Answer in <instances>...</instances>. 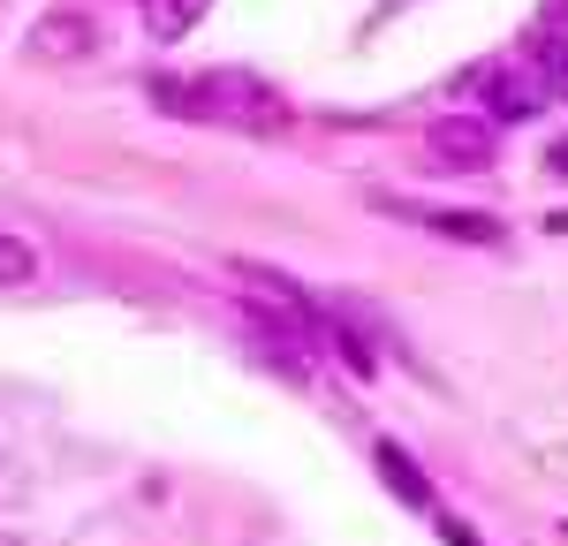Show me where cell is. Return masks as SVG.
Listing matches in <instances>:
<instances>
[{"label": "cell", "instance_id": "1", "mask_svg": "<svg viewBox=\"0 0 568 546\" xmlns=\"http://www.w3.org/2000/svg\"><path fill=\"white\" fill-rule=\"evenodd\" d=\"M144 99L175 122L197 130H235V136H288L296 130V107L288 91H273L251 69H190V77H152Z\"/></svg>", "mask_w": 568, "mask_h": 546}, {"label": "cell", "instance_id": "2", "mask_svg": "<svg viewBox=\"0 0 568 546\" xmlns=\"http://www.w3.org/2000/svg\"><path fill=\"white\" fill-rule=\"evenodd\" d=\"M425 160L439 175H485L500 160V136H493V114H439L425 130Z\"/></svg>", "mask_w": 568, "mask_h": 546}, {"label": "cell", "instance_id": "3", "mask_svg": "<svg viewBox=\"0 0 568 546\" xmlns=\"http://www.w3.org/2000/svg\"><path fill=\"white\" fill-rule=\"evenodd\" d=\"M478 84H485V114H493V122H530V114L546 107L538 61H493V69H478Z\"/></svg>", "mask_w": 568, "mask_h": 546}, {"label": "cell", "instance_id": "4", "mask_svg": "<svg viewBox=\"0 0 568 546\" xmlns=\"http://www.w3.org/2000/svg\"><path fill=\"white\" fill-rule=\"evenodd\" d=\"M23 53H31V61H45V69L84 61V53H99V23H91L84 8H53V16H39V23H31Z\"/></svg>", "mask_w": 568, "mask_h": 546}, {"label": "cell", "instance_id": "5", "mask_svg": "<svg viewBox=\"0 0 568 546\" xmlns=\"http://www.w3.org/2000/svg\"><path fill=\"white\" fill-rule=\"evenodd\" d=\"M394 221H417V228H433V235H447V243H500L508 228L493 221V213H455V205H387Z\"/></svg>", "mask_w": 568, "mask_h": 546}, {"label": "cell", "instance_id": "6", "mask_svg": "<svg viewBox=\"0 0 568 546\" xmlns=\"http://www.w3.org/2000/svg\"><path fill=\"white\" fill-rule=\"evenodd\" d=\"M372 463H379V478H387V494H394V501H409L417 516H439L433 478L409 463V448H402V441H379V448H372Z\"/></svg>", "mask_w": 568, "mask_h": 546}, {"label": "cell", "instance_id": "7", "mask_svg": "<svg viewBox=\"0 0 568 546\" xmlns=\"http://www.w3.org/2000/svg\"><path fill=\"white\" fill-rule=\"evenodd\" d=\"M205 8H213V0H136V16H144V31H152L160 46L190 39V31L205 23Z\"/></svg>", "mask_w": 568, "mask_h": 546}, {"label": "cell", "instance_id": "8", "mask_svg": "<svg viewBox=\"0 0 568 546\" xmlns=\"http://www.w3.org/2000/svg\"><path fill=\"white\" fill-rule=\"evenodd\" d=\"M530 61L546 77V99H568V31H538L530 39Z\"/></svg>", "mask_w": 568, "mask_h": 546}, {"label": "cell", "instance_id": "9", "mask_svg": "<svg viewBox=\"0 0 568 546\" xmlns=\"http://www.w3.org/2000/svg\"><path fill=\"white\" fill-rule=\"evenodd\" d=\"M31 273H39V251L23 235H0V289H23Z\"/></svg>", "mask_w": 568, "mask_h": 546}, {"label": "cell", "instance_id": "10", "mask_svg": "<svg viewBox=\"0 0 568 546\" xmlns=\"http://www.w3.org/2000/svg\"><path fill=\"white\" fill-rule=\"evenodd\" d=\"M433 524H439V539H447V546H485L478 532H470V524H455V516H447V508H439Z\"/></svg>", "mask_w": 568, "mask_h": 546}, {"label": "cell", "instance_id": "11", "mask_svg": "<svg viewBox=\"0 0 568 546\" xmlns=\"http://www.w3.org/2000/svg\"><path fill=\"white\" fill-rule=\"evenodd\" d=\"M546 168H554V175H568V136L554 144V152H546Z\"/></svg>", "mask_w": 568, "mask_h": 546}]
</instances>
